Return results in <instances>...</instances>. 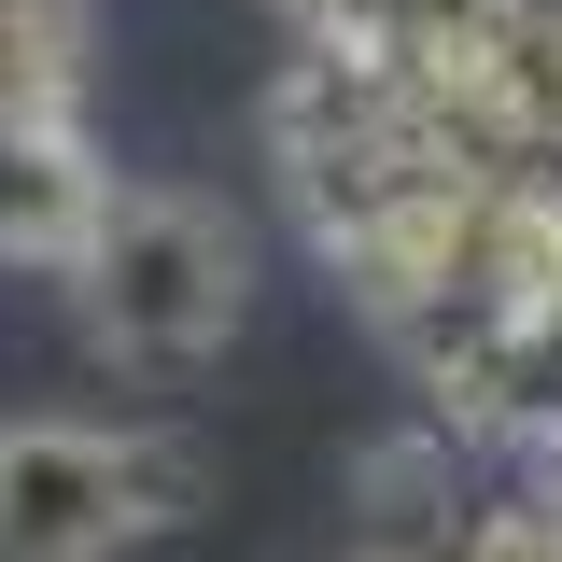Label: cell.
I'll return each instance as SVG.
<instances>
[{
	"label": "cell",
	"instance_id": "1",
	"mask_svg": "<svg viewBox=\"0 0 562 562\" xmlns=\"http://www.w3.org/2000/svg\"><path fill=\"white\" fill-rule=\"evenodd\" d=\"M70 324L99 366H127V380H198L211 351L239 338V310H254V254H239V225L183 183H113L99 211V239L70 254Z\"/></svg>",
	"mask_w": 562,
	"mask_h": 562
},
{
	"label": "cell",
	"instance_id": "3",
	"mask_svg": "<svg viewBox=\"0 0 562 562\" xmlns=\"http://www.w3.org/2000/svg\"><path fill=\"white\" fill-rule=\"evenodd\" d=\"M450 99H464V127L492 140L506 183H562V0H520L506 43H479L450 70Z\"/></svg>",
	"mask_w": 562,
	"mask_h": 562
},
{
	"label": "cell",
	"instance_id": "4",
	"mask_svg": "<svg viewBox=\"0 0 562 562\" xmlns=\"http://www.w3.org/2000/svg\"><path fill=\"white\" fill-rule=\"evenodd\" d=\"M113 211V169L70 113H0V254L14 268H70Z\"/></svg>",
	"mask_w": 562,
	"mask_h": 562
},
{
	"label": "cell",
	"instance_id": "6",
	"mask_svg": "<svg viewBox=\"0 0 562 562\" xmlns=\"http://www.w3.org/2000/svg\"><path fill=\"white\" fill-rule=\"evenodd\" d=\"M70 99H85V14L0 0V113H70Z\"/></svg>",
	"mask_w": 562,
	"mask_h": 562
},
{
	"label": "cell",
	"instance_id": "2",
	"mask_svg": "<svg viewBox=\"0 0 562 562\" xmlns=\"http://www.w3.org/2000/svg\"><path fill=\"white\" fill-rule=\"evenodd\" d=\"M198 520V436L169 422H0V562H127Z\"/></svg>",
	"mask_w": 562,
	"mask_h": 562
},
{
	"label": "cell",
	"instance_id": "5",
	"mask_svg": "<svg viewBox=\"0 0 562 562\" xmlns=\"http://www.w3.org/2000/svg\"><path fill=\"white\" fill-rule=\"evenodd\" d=\"M520 0H281L295 43H338V57H394V70H464L479 43H506Z\"/></svg>",
	"mask_w": 562,
	"mask_h": 562
}]
</instances>
